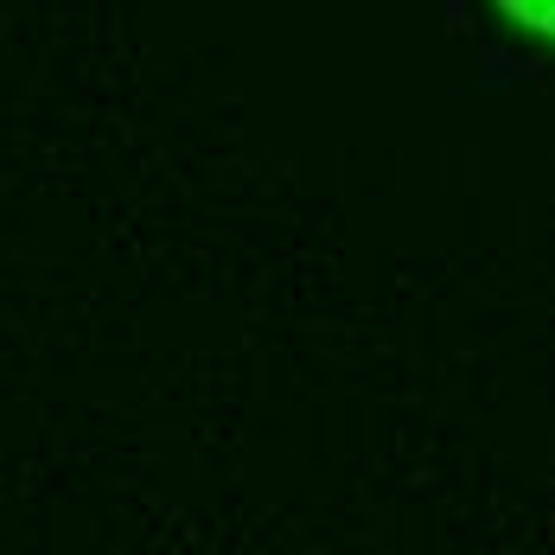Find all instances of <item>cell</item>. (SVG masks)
<instances>
[{
    "mask_svg": "<svg viewBox=\"0 0 555 555\" xmlns=\"http://www.w3.org/2000/svg\"><path fill=\"white\" fill-rule=\"evenodd\" d=\"M492 7H499V20L511 33H524V39L555 52V0H492Z\"/></svg>",
    "mask_w": 555,
    "mask_h": 555,
    "instance_id": "6da1fadb",
    "label": "cell"
}]
</instances>
